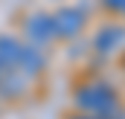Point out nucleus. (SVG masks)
<instances>
[{"label": "nucleus", "instance_id": "nucleus-5", "mask_svg": "<svg viewBox=\"0 0 125 119\" xmlns=\"http://www.w3.org/2000/svg\"><path fill=\"white\" fill-rule=\"evenodd\" d=\"M18 58H21V44L15 38L3 35L0 38V67H15Z\"/></svg>", "mask_w": 125, "mask_h": 119}, {"label": "nucleus", "instance_id": "nucleus-4", "mask_svg": "<svg viewBox=\"0 0 125 119\" xmlns=\"http://www.w3.org/2000/svg\"><path fill=\"white\" fill-rule=\"evenodd\" d=\"M122 41H125V29H122V26H108V29L99 32V38H96V50H99V55H111Z\"/></svg>", "mask_w": 125, "mask_h": 119}, {"label": "nucleus", "instance_id": "nucleus-3", "mask_svg": "<svg viewBox=\"0 0 125 119\" xmlns=\"http://www.w3.org/2000/svg\"><path fill=\"white\" fill-rule=\"evenodd\" d=\"M26 35H29L32 44H47V41H52V38H55L52 18H50V15H44V12L29 15V20H26Z\"/></svg>", "mask_w": 125, "mask_h": 119}, {"label": "nucleus", "instance_id": "nucleus-1", "mask_svg": "<svg viewBox=\"0 0 125 119\" xmlns=\"http://www.w3.org/2000/svg\"><path fill=\"white\" fill-rule=\"evenodd\" d=\"M76 102L82 110H90V113H99V116H111L116 110V96L114 90L102 81H93V84H84L76 93Z\"/></svg>", "mask_w": 125, "mask_h": 119}, {"label": "nucleus", "instance_id": "nucleus-6", "mask_svg": "<svg viewBox=\"0 0 125 119\" xmlns=\"http://www.w3.org/2000/svg\"><path fill=\"white\" fill-rule=\"evenodd\" d=\"M18 64H21L26 73H38V70L44 67V58H41L38 47H21V58H18Z\"/></svg>", "mask_w": 125, "mask_h": 119}, {"label": "nucleus", "instance_id": "nucleus-2", "mask_svg": "<svg viewBox=\"0 0 125 119\" xmlns=\"http://www.w3.org/2000/svg\"><path fill=\"white\" fill-rule=\"evenodd\" d=\"M52 26H55V35H61V38H76L82 32V26H84V12L67 6L52 18Z\"/></svg>", "mask_w": 125, "mask_h": 119}, {"label": "nucleus", "instance_id": "nucleus-8", "mask_svg": "<svg viewBox=\"0 0 125 119\" xmlns=\"http://www.w3.org/2000/svg\"><path fill=\"white\" fill-rule=\"evenodd\" d=\"M79 119H82V116H79Z\"/></svg>", "mask_w": 125, "mask_h": 119}, {"label": "nucleus", "instance_id": "nucleus-7", "mask_svg": "<svg viewBox=\"0 0 125 119\" xmlns=\"http://www.w3.org/2000/svg\"><path fill=\"white\" fill-rule=\"evenodd\" d=\"M108 9H114V12H122L125 15V0H102Z\"/></svg>", "mask_w": 125, "mask_h": 119}]
</instances>
